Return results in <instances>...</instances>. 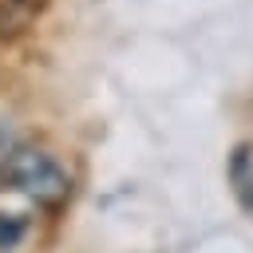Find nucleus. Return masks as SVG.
I'll return each instance as SVG.
<instances>
[{
    "label": "nucleus",
    "instance_id": "1",
    "mask_svg": "<svg viewBox=\"0 0 253 253\" xmlns=\"http://www.w3.org/2000/svg\"><path fill=\"white\" fill-rule=\"evenodd\" d=\"M67 174L63 166L40 150V146H12L0 162V190H12V194H24L32 202H43V206H55L59 198H67Z\"/></svg>",
    "mask_w": 253,
    "mask_h": 253
},
{
    "label": "nucleus",
    "instance_id": "2",
    "mask_svg": "<svg viewBox=\"0 0 253 253\" xmlns=\"http://www.w3.org/2000/svg\"><path fill=\"white\" fill-rule=\"evenodd\" d=\"M229 186H233L237 202L253 213V142H241L229 154Z\"/></svg>",
    "mask_w": 253,
    "mask_h": 253
},
{
    "label": "nucleus",
    "instance_id": "3",
    "mask_svg": "<svg viewBox=\"0 0 253 253\" xmlns=\"http://www.w3.org/2000/svg\"><path fill=\"white\" fill-rule=\"evenodd\" d=\"M43 0H0V40H16L32 28Z\"/></svg>",
    "mask_w": 253,
    "mask_h": 253
},
{
    "label": "nucleus",
    "instance_id": "4",
    "mask_svg": "<svg viewBox=\"0 0 253 253\" xmlns=\"http://www.w3.org/2000/svg\"><path fill=\"white\" fill-rule=\"evenodd\" d=\"M24 237V221L20 213H0V249H12Z\"/></svg>",
    "mask_w": 253,
    "mask_h": 253
},
{
    "label": "nucleus",
    "instance_id": "5",
    "mask_svg": "<svg viewBox=\"0 0 253 253\" xmlns=\"http://www.w3.org/2000/svg\"><path fill=\"white\" fill-rule=\"evenodd\" d=\"M12 146H16V138H12V126L0 119V162H4V154H8Z\"/></svg>",
    "mask_w": 253,
    "mask_h": 253
}]
</instances>
